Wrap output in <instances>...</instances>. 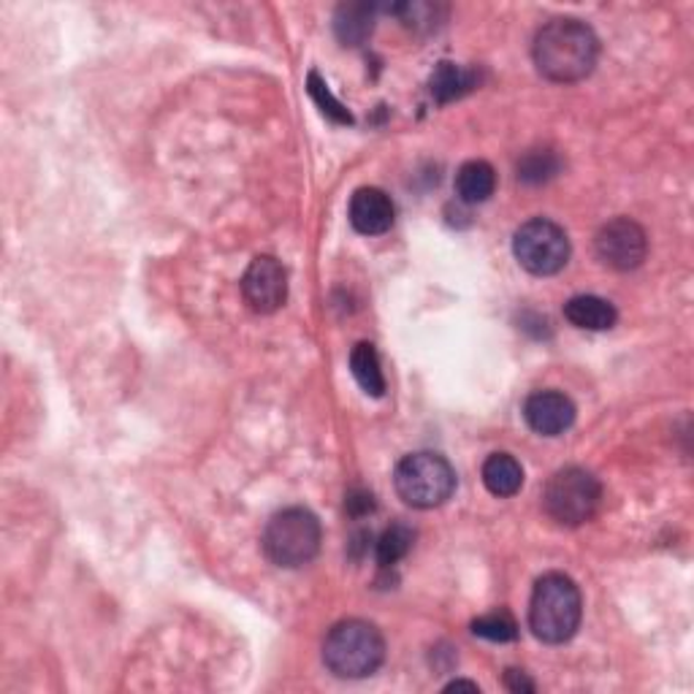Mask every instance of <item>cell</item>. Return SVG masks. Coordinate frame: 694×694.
Masks as SVG:
<instances>
[{
  "label": "cell",
  "instance_id": "cell-24",
  "mask_svg": "<svg viewBox=\"0 0 694 694\" xmlns=\"http://www.w3.org/2000/svg\"><path fill=\"white\" fill-rule=\"evenodd\" d=\"M461 690H467V692H480V686L474 684V681H465V678L450 681V684L446 686V692H461Z\"/></svg>",
  "mask_w": 694,
  "mask_h": 694
},
{
  "label": "cell",
  "instance_id": "cell-6",
  "mask_svg": "<svg viewBox=\"0 0 694 694\" xmlns=\"http://www.w3.org/2000/svg\"><path fill=\"white\" fill-rule=\"evenodd\" d=\"M602 504V486L594 472L583 467H564L553 472L543 491L548 519L559 527H583L596 516Z\"/></svg>",
  "mask_w": 694,
  "mask_h": 694
},
{
  "label": "cell",
  "instance_id": "cell-20",
  "mask_svg": "<svg viewBox=\"0 0 694 694\" xmlns=\"http://www.w3.org/2000/svg\"><path fill=\"white\" fill-rule=\"evenodd\" d=\"M472 635L491 643H510L519 637V624L508 611H494L472 621Z\"/></svg>",
  "mask_w": 694,
  "mask_h": 694
},
{
  "label": "cell",
  "instance_id": "cell-18",
  "mask_svg": "<svg viewBox=\"0 0 694 694\" xmlns=\"http://www.w3.org/2000/svg\"><path fill=\"white\" fill-rule=\"evenodd\" d=\"M412 543H416V532H412L407 523H391V527L377 538V545H375L377 564H380L382 570L394 568V564H399L401 559L410 553Z\"/></svg>",
  "mask_w": 694,
  "mask_h": 694
},
{
  "label": "cell",
  "instance_id": "cell-14",
  "mask_svg": "<svg viewBox=\"0 0 694 694\" xmlns=\"http://www.w3.org/2000/svg\"><path fill=\"white\" fill-rule=\"evenodd\" d=\"M483 486L499 499L516 497L523 486V467L516 456L510 453H491L483 461Z\"/></svg>",
  "mask_w": 694,
  "mask_h": 694
},
{
  "label": "cell",
  "instance_id": "cell-3",
  "mask_svg": "<svg viewBox=\"0 0 694 694\" xmlns=\"http://www.w3.org/2000/svg\"><path fill=\"white\" fill-rule=\"evenodd\" d=\"M386 662V637L372 621L345 619L323 641V665L337 678H369Z\"/></svg>",
  "mask_w": 694,
  "mask_h": 694
},
{
  "label": "cell",
  "instance_id": "cell-2",
  "mask_svg": "<svg viewBox=\"0 0 694 694\" xmlns=\"http://www.w3.org/2000/svg\"><path fill=\"white\" fill-rule=\"evenodd\" d=\"M583 619V596L578 583L564 572H548L532 589L529 630L538 641L562 645L575 637Z\"/></svg>",
  "mask_w": 694,
  "mask_h": 694
},
{
  "label": "cell",
  "instance_id": "cell-16",
  "mask_svg": "<svg viewBox=\"0 0 694 694\" xmlns=\"http://www.w3.org/2000/svg\"><path fill=\"white\" fill-rule=\"evenodd\" d=\"M350 372L364 394L380 399L386 394V375H382L380 356L372 343H358L350 353Z\"/></svg>",
  "mask_w": 694,
  "mask_h": 694
},
{
  "label": "cell",
  "instance_id": "cell-4",
  "mask_svg": "<svg viewBox=\"0 0 694 694\" xmlns=\"http://www.w3.org/2000/svg\"><path fill=\"white\" fill-rule=\"evenodd\" d=\"M323 529L318 516L307 508H285L274 513L264 529V553L272 564L285 570L304 568L318 557Z\"/></svg>",
  "mask_w": 694,
  "mask_h": 694
},
{
  "label": "cell",
  "instance_id": "cell-10",
  "mask_svg": "<svg viewBox=\"0 0 694 694\" xmlns=\"http://www.w3.org/2000/svg\"><path fill=\"white\" fill-rule=\"evenodd\" d=\"M575 405L562 391H534L523 401V421L543 437H559L575 423Z\"/></svg>",
  "mask_w": 694,
  "mask_h": 694
},
{
  "label": "cell",
  "instance_id": "cell-9",
  "mask_svg": "<svg viewBox=\"0 0 694 694\" xmlns=\"http://www.w3.org/2000/svg\"><path fill=\"white\" fill-rule=\"evenodd\" d=\"M242 294L253 313H277L288 302V272L274 255H258L249 261L245 277H242Z\"/></svg>",
  "mask_w": 694,
  "mask_h": 694
},
{
  "label": "cell",
  "instance_id": "cell-7",
  "mask_svg": "<svg viewBox=\"0 0 694 694\" xmlns=\"http://www.w3.org/2000/svg\"><path fill=\"white\" fill-rule=\"evenodd\" d=\"M570 249L568 231L548 217H532L513 236L516 261L534 277L562 272L570 261Z\"/></svg>",
  "mask_w": 694,
  "mask_h": 694
},
{
  "label": "cell",
  "instance_id": "cell-11",
  "mask_svg": "<svg viewBox=\"0 0 694 694\" xmlns=\"http://www.w3.org/2000/svg\"><path fill=\"white\" fill-rule=\"evenodd\" d=\"M350 225L364 236H380L391 231L394 217V201L380 187H358L350 198V210H347Z\"/></svg>",
  "mask_w": 694,
  "mask_h": 694
},
{
  "label": "cell",
  "instance_id": "cell-22",
  "mask_svg": "<svg viewBox=\"0 0 694 694\" xmlns=\"http://www.w3.org/2000/svg\"><path fill=\"white\" fill-rule=\"evenodd\" d=\"M347 513L350 516H367V513H372L375 510V497L369 494V491H350V494H347Z\"/></svg>",
  "mask_w": 694,
  "mask_h": 694
},
{
  "label": "cell",
  "instance_id": "cell-5",
  "mask_svg": "<svg viewBox=\"0 0 694 694\" xmlns=\"http://www.w3.org/2000/svg\"><path fill=\"white\" fill-rule=\"evenodd\" d=\"M394 486L405 504L416 510H431L453 497L456 470L446 456L421 450L399 461L394 470Z\"/></svg>",
  "mask_w": 694,
  "mask_h": 694
},
{
  "label": "cell",
  "instance_id": "cell-23",
  "mask_svg": "<svg viewBox=\"0 0 694 694\" xmlns=\"http://www.w3.org/2000/svg\"><path fill=\"white\" fill-rule=\"evenodd\" d=\"M504 684H508L510 692H534V684L527 678L523 670H508L504 673Z\"/></svg>",
  "mask_w": 694,
  "mask_h": 694
},
{
  "label": "cell",
  "instance_id": "cell-1",
  "mask_svg": "<svg viewBox=\"0 0 694 694\" xmlns=\"http://www.w3.org/2000/svg\"><path fill=\"white\" fill-rule=\"evenodd\" d=\"M532 58L548 82L572 84L586 79L600 60V39L586 22L557 17L538 30Z\"/></svg>",
  "mask_w": 694,
  "mask_h": 694
},
{
  "label": "cell",
  "instance_id": "cell-17",
  "mask_svg": "<svg viewBox=\"0 0 694 694\" xmlns=\"http://www.w3.org/2000/svg\"><path fill=\"white\" fill-rule=\"evenodd\" d=\"M474 88H478V74L472 69H461L456 63H440L429 79L431 95L440 103L461 99V95H467Z\"/></svg>",
  "mask_w": 694,
  "mask_h": 694
},
{
  "label": "cell",
  "instance_id": "cell-15",
  "mask_svg": "<svg viewBox=\"0 0 694 694\" xmlns=\"http://www.w3.org/2000/svg\"><path fill=\"white\" fill-rule=\"evenodd\" d=\"M497 172L486 161H467L456 174V193L465 204H483L494 196Z\"/></svg>",
  "mask_w": 694,
  "mask_h": 694
},
{
  "label": "cell",
  "instance_id": "cell-13",
  "mask_svg": "<svg viewBox=\"0 0 694 694\" xmlns=\"http://www.w3.org/2000/svg\"><path fill=\"white\" fill-rule=\"evenodd\" d=\"M375 3H343L334 17V33L345 47H361L375 30Z\"/></svg>",
  "mask_w": 694,
  "mask_h": 694
},
{
  "label": "cell",
  "instance_id": "cell-19",
  "mask_svg": "<svg viewBox=\"0 0 694 694\" xmlns=\"http://www.w3.org/2000/svg\"><path fill=\"white\" fill-rule=\"evenodd\" d=\"M559 169H562V161H559L557 152L529 150L519 161L516 172H519V180L527 182V185H543V182L559 174Z\"/></svg>",
  "mask_w": 694,
  "mask_h": 694
},
{
  "label": "cell",
  "instance_id": "cell-8",
  "mask_svg": "<svg viewBox=\"0 0 694 694\" xmlns=\"http://www.w3.org/2000/svg\"><path fill=\"white\" fill-rule=\"evenodd\" d=\"M596 258L616 272H632L643 264L649 255V236L643 225L630 217H616L605 223L594 236Z\"/></svg>",
  "mask_w": 694,
  "mask_h": 694
},
{
  "label": "cell",
  "instance_id": "cell-21",
  "mask_svg": "<svg viewBox=\"0 0 694 694\" xmlns=\"http://www.w3.org/2000/svg\"><path fill=\"white\" fill-rule=\"evenodd\" d=\"M307 93H309V99L318 103V109L326 114L328 120H334V123H339V125H353V114L347 112L343 103L334 99L331 90H328V84L323 82V76L318 74V71H309Z\"/></svg>",
  "mask_w": 694,
  "mask_h": 694
},
{
  "label": "cell",
  "instance_id": "cell-12",
  "mask_svg": "<svg viewBox=\"0 0 694 694\" xmlns=\"http://www.w3.org/2000/svg\"><path fill=\"white\" fill-rule=\"evenodd\" d=\"M564 318H568L575 328H586V331H608L616 326L619 313L608 298L600 296H572L564 304Z\"/></svg>",
  "mask_w": 694,
  "mask_h": 694
}]
</instances>
